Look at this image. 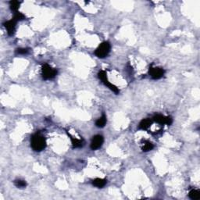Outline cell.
<instances>
[{"instance_id": "5b68a950", "label": "cell", "mask_w": 200, "mask_h": 200, "mask_svg": "<svg viewBox=\"0 0 200 200\" xmlns=\"http://www.w3.org/2000/svg\"><path fill=\"white\" fill-rule=\"evenodd\" d=\"M103 141H104V139L102 135L100 134H97L95 135L92 138V142H91V149L92 150H96L99 149L100 147L103 146Z\"/></svg>"}, {"instance_id": "30bf717a", "label": "cell", "mask_w": 200, "mask_h": 200, "mask_svg": "<svg viewBox=\"0 0 200 200\" xmlns=\"http://www.w3.org/2000/svg\"><path fill=\"white\" fill-rule=\"evenodd\" d=\"M106 184V181L104 179H102V178H96L94 181H92V185L95 187L99 188L104 187Z\"/></svg>"}, {"instance_id": "7a4b0ae2", "label": "cell", "mask_w": 200, "mask_h": 200, "mask_svg": "<svg viewBox=\"0 0 200 200\" xmlns=\"http://www.w3.org/2000/svg\"><path fill=\"white\" fill-rule=\"evenodd\" d=\"M57 74V70L55 68H52L47 63L42 65L41 67V75L43 79L50 80L56 77Z\"/></svg>"}, {"instance_id": "ac0fdd59", "label": "cell", "mask_w": 200, "mask_h": 200, "mask_svg": "<svg viewBox=\"0 0 200 200\" xmlns=\"http://www.w3.org/2000/svg\"><path fill=\"white\" fill-rule=\"evenodd\" d=\"M98 77H99V78L102 81V82L103 83L106 82V81H107L106 73V71H104V70H101V71L99 72V74H98Z\"/></svg>"}, {"instance_id": "8992f818", "label": "cell", "mask_w": 200, "mask_h": 200, "mask_svg": "<svg viewBox=\"0 0 200 200\" xmlns=\"http://www.w3.org/2000/svg\"><path fill=\"white\" fill-rule=\"evenodd\" d=\"M153 121L159 124H167L170 125L172 123V119L169 117H164L163 115H156L153 117Z\"/></svg>"}, {"instance_id": "e0dca14e", "label": "cell", "mask_w": 200, "mask_h": 200, "mask_svg": "<svg viewBox=\"0 0 200 200\" xmlns=\"http://www.w3.org/2000/svg\"><path fill=\"white\" fill-rule=\"evenodd\" d=\"M15 185L19 188H23L27 186V183H26L25 181L23 180H16L15 182H14Z\"/></svg>"}, {"instance_id": "7c38bea8", "label": "cell", "mask_w": 200, "mask_h": 200, "mask_svg": "<svg viewBox=\"0 0 200 200\" xmlns=\"http://www.w3.org/2000/svg\"><path fill=\"white\" fill-rule=\"evenodd\" d=\"M106 123V117L105 115H103L96 121L95 125L98 128H103V127H105Z\"/></svg>"}, {"instance_id": "3957f363", "label": "cell", "mask_w": 200, "mask_h": 200, "mask_svg": "<svg viewBox=\"0 0 200 200\" xmlns=\"http://www.w3.org/2000/svg\"><path fill=\"white\" fill-rule=\"evenodd\" d=\"M110 44L108 41H104L103 43L100 44L99 46L96 49L95 52V56L99 58H101V59L105 58L106 57H107L108 54L110 53Z\"/></svg>"}, {"instance_id": "d6986e66", "label": "cell", "mask_w": 200, "mask_h": 200, "mask_svg": "<svg viewBox=\"0 0 200 200\" xmlns=\"http://www.w3.org/2000/svg\"><path fill=\"white\" fill-rule=\"evenodd\" d=\"M17 53L20 54V55H24V54L28 52V49H24V48H20V49H17Z\"/></svg>"}, {"instance_id": "52a82bcc", "label": "cell", "mask_w": 200, "mask_h": 200, "mask_svg": "<svg viewBox=\"0 0 200 200\" xmlns=\"http://www.w3.org/2000/svg\"><path fill=\"white\" fill-rule=\"evenodd\" d=\"M16 23H17V21H14L13 19L10 20V21H6V23H4V26H5V28L6 29V31H7V33L9 35H13V34L15 33Z\"/></svg>"}, {"instance_id": "9a60e30c", "label": "cell", "mask_w": 200, "mask_h": 200, "mask_svg": "<svg viewBox=\"0 0 200 200\" xmlns=\"http://www.w3.org/2000/svg\"><path fill=\"white\" fill-rule=\"evenodd\" d=\"M103 84H104L106 87L109 88L111 91H113V92L116 93V94H118V93L120 92V91H119V89H118V88H117V86H115V85H113V84H111L110 82H109V81H108V80L106 81V82L103 83Z\"/></svg>"}, {"instance_id": "2e32d148", "label": "cell", "mask_w": 200, "mask_h": 200, "mask_svg": "<svg viewBox=\"0 0 200 200\" xmlns=\"http://www.w3.org/2000/svg\"><path fill=\"white\" fill-rule=\"evenodd\" d=\"M13 19L15 21H17H17H21L25 19V16L23 15V13H20V12H17V13H15L14 16H13Z\"/></svg>"}, {"instance_id": "ba28073f", "label": "cell", "mask_w": 200, "mask_h": 200, "mask_svg": "<svg viewBox=\"0 0 200 200\" xmlns=\"http://www.w3.org/2000/svg\"><path fill=\"white\" fill-rule=\"evenodd\" d=\"M152 123V121L151 119H148V118L143 119L139 123V128L141 130H146L151 126Z\"/></svg>"}, {"instance_id": "9c48e42d", "label": "cell", "mask_w": 200, "mask_h": 200, "mask_svg": "<svg viewBox=\"0 0 200 200\" xmlns=\"http://www.w3.org/2000/svg\"><path fill=\"white\" fill-rule=\"evenodd\" d=\"M68 136H70V139H71V141H72V145H73V147L74 148H81V147L83 146V145H84V141H83L82 139H75V138H74V137H72L70 134H68Z\"/></svg>"}, {"instance_id": "277c9868", "label": "cell", "mask_w": 200, "mask_h": 200, "mask_svg": "<svg viewBox=\"0 0 200 200\" xmlns=\"http://www.w3.org/2000/svg\"><path fill=\"white\" fill-rule=\"evenodd\" d=\"M149 73L152 79L157 80L161 78L163 76L164 70L163 68H160V67H150Z\"/></svg>"}, {"instance_id": "5bb4252c", "label": "cell", "mask_w": 200, "mask_h": 200, "mask_svg": "<svg viewBox=\"0 0 200 200\" xmlns=\"http://www.w3.org/2000/svg\"><path fill=\"white\" fill-rule=\"evenodd\" d=\"M154 148V146L153 144L151 143L150 141H145V144L143 145V146L141 147V149H142V151L144 152H149V151H151L152 149H153Z\"/></svg>"}, {"instance_id": "8fae6325", "label": "cell", "mask_w": 200, "mask_h": 200, "mask_svg": "<svg viewBox=\"0 0 200 200\" xmlns=\"http://www.w3.org/2000/svg\"><path fill=\"white\" fill-rule=\"evenodd\" d=\"M189 198L193 200H198L200 199V192L197 189H192L189 192Z\"/></svg>"}, {"instance_id": "6da1fadb", "label": "cell", "mask_w": 200, "mask_h": 200, "mask_svg": "<svg viewBox=\"0 0 200 200\" xmlns=\"http://www.w3.org/2000/svg\"><path fill=\"white\" fill-rule=\"evenodd\" d=\"M31 144L32 149L36 152L42 151L46 146V141L41 134H35L31 137Z\"/></svg>"}, {"instance_id": "4fadbf2b", "label": "cell", "mask_w": 200, "mask_h": 200, "mask_svg": "<svg viewBox=\"0 0 200 200\" xmlns=\"http://www.w3.org/2000/svg\"><path fill=\"white\" fill-rule=\"evenodd\" d=\"M20 5H21V3L18 2V1H11L10 3V6L11 10L13 11V12H18V10H19V7H20Z\"/></svg>"}]
</instances>
